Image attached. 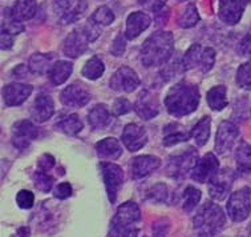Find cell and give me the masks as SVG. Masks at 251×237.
Segmentation results:
<instances>
[{"label":"cell","instance_id":"cell-8","mask_svg":"<svg viewBox=\"0 0 251 237\" xmlns=\"http://www.w3.org/2000/svg\"><path fill=\"white\" fill-rule=\"evenodd\" d=\"M141 220V210L134 201H126L119 207L110 223V228H133Z\"/></svg>","mask_w":251,"mask_h":237},{"label":"cell","instance_id":"cell-10","mask_svg":"<svg viewBox=\"0 0 251 237\" xmlns=\"http://www.w3.org/2000/svg\"><path fill=\"white\" fill-rule=\"evenodd\" d=\"M60 100L69 108H81L91 100V92L81 83H73L60 93Z\"/></svg>","mask_w":251,"mask_h":237},{"label":"cell","instance_id":"cell-1","mask_svg":"<svg viewBox=\"0 0 251 237\" xmlns=\"http://www.w3.org/2000/svg\"><path fill=\"white\" fill-rule=\"evenodd\" d=\"M174 37L172 32L158 31L142 44L141 61L145 67H158L168 63L173 55Z\"/></svg>","mask_w":251,"mask_h":237},{"label":"cell","instance_id":"cell-11","mask_svg":"<svg viewBox=\"0 0 251 237\" xmlns=\"http://www.w3.org/2000/svg\"><path fill=\"white\" fill-rule=\"evenodd\" d=\"M238 136H239V131L235 124L231 121H222L219 124L218 132L215 137V152L218 155L227 153L235 146Z\"/></svg>","mask_w":251,"mask_h":237},{"label":"cell","instance_id":"cell-15","mask_svg":"<svg viewBox=\"0 0 251 237\" xmlns=\"http://www.w3.org/2000/svg\"><path fill=\"white\" fill-rule=\"evenodd\" d=\"M138 86H140V79L137 73L125 65L117 69L110 79V88L113 91L133 92Z\"/></svg>","mask_w":251,"mask_h":237},{"label":"cell","instance_id":"cell-37","mask_svg":"<svg viewBox=\"0 0 251 237\" xmlns=\"http://www.w3.org/2000/svg\"><path fill=\"white\" fill-rule=\"evenodd\" d=\"M92 22H95L99 26H109L114 22V14L112 12V9L106 5H101L99 8L92 14L89 18Z\"/></svg>","mask_w":251,"mask_h":237},{"label":"cell","instance_id":"cell-45","mask_svg":"<svg viewBox=\"0 0 251 237\" xmlns=\"http://www.w3.org/2000/svg\"><path fill=\"white\" fill-rule=\"evenodd\" d=\"M132 110V104L128 99L125 97H119L117 100H114L113 103V114L116 116H121V115H125L130 112Z\"/></svg>","mask_w":251,"mask_h":237},{"label":"cell","instance_id":"cell-25","mask_svg":"<svg viewBox=\"0 0 251 237\" xmlns=\"http://www.w3.org/2000/svg\"><path fill=\"white\" fill-rule=\"evenodd\" d=\"M192 133H189L185 128L178 123H172L164 128V146L173 147L178 143L186 142Z\"/></svg>","mask_w":251,"mask_h":237},{"label":"cell","instance_id":"cell-2","mask_svg":"<svg viewBox=\"0 0 251 237\" xmlns=\"http://www.w3.org/2000/svg\"><path fill=\"white\" fill-rule=\"evenodd\" d=\"M200 104V91L197 86L189 83H178L170 88L165 99L166 110L172 116L181 118L192 114Z\"/></svg>","mask_w":251,"mask_h":237},{"label":"cell","instance_id":"cell-16","mask_svg":"<svg viewBox=\"0 0 251 237\" xmlns=\"http://www.w3.org/2000/svg\"><path fill=\"white\" fill-rule=\"evenodd\" d=\"M88 43H91V39L88 36L84 27L75 30L68 35L64 43V54L68 58H78L88 50Z\"/></svg>","mask_w":251,"mask_h":237},{"label":"cell","instance_id":"cell-22","mask_svg":"<svg viewBox=\"0 0 251 237\" xmlns=\"http://www.w3.org/2000/svg\"><path fill=\"white\" fill-rule=\"evenodd\" d=\"M151 19L145 12H132L126 19V28H125V36L129 40H133L142 33V32L151 27Z\"/></svg>","mask_w":251,"mask_h":237},{"label":"cell","instance_id":"cell-36","mask_svg":"<svg viewBox=\"0 0 251 237\" xmlns=\"http://www.w3.org/2000/svg\"><path fill=\"white\" fill-rule=\"evenodd\" d=\"M202 193L200 189H197L196 187L193 185H187L185 188V191L182 192V208L183 210L186 212H192L197 206L198 203L201 201Z\"/></svg>","mask_w":251,"mask_h":237},{"label":"cell","instance_id":"cell-14","mask_svg":"<svg viewBox=\"0 0 251 237\" xmlns=\"http://www.w3.org/2000/svg\"><path fill=\"white\" fill-rule=\"evenodd\" d=\"M247 5V0H219V19L227 26L239 23Z\"/></svg>","mask_w":251,"mask_h":237},{"label":"cell","instance_id":"cell-28","mask_svg":"<svg viewBox=\"0 0 251 237\" xmlns=\"http://www.w3.org/2000/svg\"><path fill=\"white\" fill-rule=\"evenodd\" d=\"M73 65L72 63L69 61H65V60H59L53 64V67L50 69L48 72V78H50V82L53 84V86H60L68 80V78L72 73Z\"/></svg>","mask_w":251,"mask_h":237},{"label":"cell","instance_id":"cell-4","mask_svg":"<svg viewBox=\"0 0 251 237\" xmlns=\"http://www.w3.org/2000/svg\"><path fill=\"white\" fill-rule=\"evenodd\" d=\"M226 210L230 219L234 223H241L249 217L251 212V189L249 187H243L238 189L228 199Z\"/></svg>","mask_w":251,"mask_h":237},{"label":"cell","instance_id":"cell-19","mask_svg":"<svg viewBox=\"0 0 251 237\" xmlns=\"http://www.w3.org/2000/svg\"><path fill=\"white\" fill-rule=\"evenodd\" d=\"M32 86L23 84V83H12V84L5 86L3 88V99H4L5 105L16 107V105L23 104L32 93Z\"/></svg>","mask_w":251,"mask_h":237},{"label":"cell","instance_id":"cell-17","mask_svg":"<svg viewBox=\"0 0 251 237\" xmlns=\"http://www.w3.org/2000/svg\"><path fill=\"white\" fill-rule=\"evenodd\" d=\"M134 111L136 114L144 120H151L160 114V104L157 95L151 91H142L138 96L137 101L134 103Z\"/></svg>","mask_w":251,"mask_h":237},{"label":"cell","instance_id":"cell-6","mask_svg":"<svg viewBox=\"0 0 251 237\" xmlns=\"http://www.w3.org/2000/svg\"><path fill=\"white\" fill-rule=\"evenodd\" d=\"M53 8L57 18L63 24L77 22L87 11V0H55Z\"/></svg>","mask_w":251,"mask_h":237},{"label":"cell","instance_id":"cell-52","mask_svg":"<svg viewBox=\"0 0 251 237\" xmlns=\"http://www.w3.org/2000/svg\"><path fill=\"white\" fill-rule=\"evenodd\" d=\"M0 46H1V50H9L14 46V36L7 32H1V44Z\"/></svg>","mask_w":251,"mask_h":237},{"label":"cell","instance_id":"cell-35","mask_svg":"<svg viewBox=\"0 0 251 237\" xmlns=\"http://www.w3.org/2000/svg\"><path fill=\"white\" fill-rule=\"evenodd\" d=\"M56 128L69 136H73V135H77L82 129V121L77 115H69L56 124Z\"/></svg>","mask_w":251,"mask_h":237},{"label":"cell","instance_id":"cell-50","mask_svg":"<svg viewBox=\"0 0 251 237\" xmlns=\"http://www.w3.org/2000/svg\"><path fill=\"white\" fill-rule=\"evenodd\" d=\"M37 167H39V171H43V172L50 171L55 167V157L50 153H44L37 161Z\"/></svg>","mask_w":251,"mask_h":237},{"label":"cell","instance_id":"cell-57","mask_svg":"<svg viewBox=\"0 0 251 237\" xmlns=\"http://www.w3.org/2000/svg\"><path fill=\"white\" fill-rule=\"evenodd\" d=\"M250 237H251V235H250Z\"/></svg>","mask_w":251,"mask_h":237},{"label":"cell","instance_id":"cell-30","mask_svg":"<svg viewBox=\"0 0 251 237\" xmlns=\"http://www.w3.org/2000/svg\"><path fill=\"white\" fill-rule=\"evenodd\" d=\"M210 124L211 118L209 116H203V118L198 121V123L193 127L192 129V137L198 147H203L210 137Z\"/></svg>","mask_w":251,"mask_h":237},{"label":"cell","instance_id":"cell-5","mask_svg":"<svg viewBox=\"0 0 251 237\" xmlns=\"http://www.w3.org/2000/svg\"><path fill=\"white\" fill-rule=\"evenodd\" d=\"M197 161H198L197 150L187 148L182 153L170 157L166 164V175L177 180L185 178L194 169Z\"/></svg>","mask_w":251,"mask_h":237},{"label":"cell","instance_id":"cell-54","mask_svg":"<svg viewBox=\"0 0 251 237\" xmlns=\"http://www.w3.org/2000/svg\"><path fill=\"white\" fill-rule=\"evenodd\" d=\"M18 235L19 237H29L31 236V231L28 227H23V228L18 229Z\"/></svg>","mask_w":251,"mask_h":237},{"label":"cell","instance_id":"cell-31","mask_svg":"<svg viewBox=\"0 0 251 237\" xmlns=\"http://www.w3.org/2000/svg\"><path fill=\"white\" fill-rule=\"evenodd\" d=\"M227 89L225 86H217V87L211 88L210 91L207 92L206 99H207V104L210 105L213 111H221L227 107V97H226Z\"/></svg>","mask_w":251,"mask_h":237},{"label":"cell","instance_id":"cell-27","mask_svg":"<svg viewBox=\"0 0 251 237\" xmlns=\"http://www.w3.org/2000/svg\"><path fill=\"white\" fill-rule=\"evenodd\" d=\"M56 54H35L29 59L31 72L37 75H44L50 72V69L56 63Z\"/></svg>","mask_w":251,"mask_h":237},{"label":"cell","instance_id":"cell-55","mask_svg":"<svg viewBox=\"0 0 251 237\" xmlns=\"http://www.w3.org/2000/svg\"><path fill=\"white\" fill-rule=\"evenodd\" d=\"M181 1H186V0H181Z\"/></svg>","mask_w":251,"mask_h":237},{"label":"cell","instance_id":"cell-53","mask_svg":"<svg viewBox=\"0 0 251 237\" xmlns=\"http://www.w3.org/2000/svg\"><path fill=\"white\" fill-rule=\"evenodd\" d=\"M15 78H27V68L23 65H19L18 68L14 71Z\"/></svg>","mask_w":251,"mask_h":237},{"label":"cell","instance_id":"cell-42","mask_svg":"<svg viewBox=\"0 0 251 237\" xmlns=\"http://www.w3.org/2000/svg\"><path fill=\"white\" fill-rule=\"evenodd\" d=\"M16 203L22 209H31L35 204V196L31 191L28 189H22L16 196Z\"/></svg>","mask_w":251,"mask_h":237},{"label":"cell","instance_id":"cell-13","mask_svg":"<svg viewBox=\"0 0 251 237\" xmlns=\"http://www.w3.org/2000/svg\"><path fill=\"white\" fill-rule=\"evenodd\" d=\"M219 171V161L214 153H206L201 160L197 161L196 167L192 171V178L197 182H209Z\"/></svg>","mask_w":251,"mask_h":237},{"label":"cell","instance_id":"cell-20","mask_svg":"<svg viewBox=\"0 0 251 237\" xmlns=\"http://www.w3.org/2000/svg\"><path fill=\"white\" fill-rule=\"evenodd\" d=\"M123 143L130 152L141 149L148 143V133L145 128L138 124H128L123 132Z\"/></svg>","mask_w":251,"mask_h":237},{"label":"cell","instance_id":"cell-34","mask_svg":"<svg viewBox=\"0 0 251 237\" xmlns=\"http://www.w3.org/2000/svg\"><path fill=\"white\" fill-rule=\"evenodd\" d=\"M202 51H203V47L201 44H193L185 52V55L182 56V64L185 71H189V69L193 68H200Z\"/></svg>","mask_w":251,"mask_h":237},{"label":"cell","instance_id":"cell-47","mask_svg":"<svg viewBox=\"0 0 251 237\" xmlns=\"http://www.w3.org/2000/svg\"><path fill=\"white\" fill-rule=\"evenodd\" d=\"M53 195L60 200H65L72 195V185L69 182H60L59 185H56Z\"/></svg>","mask_w":251,"mask_h":237},{"label":"cell","instance_id":"cell-44","mask_svg":"<svg viewBox=\"0 0 251 237\" xmlns=\"http://www.w3.org/2000/svg\"><path fill=\"white\" fill-rule=\"evenodd\" d=\"M126 48V36L123 33H119L116 39H114L112 48H110V54L113 56H123Z\"/></svg>","mask_w":251,"mask_h":237},{"label":"cell","instance_id":"cell-48","mask_svg":"<svg viewBox=\"0 0 251 237\" xmlns=\"http://www.w3.org/2000/svg\"><path fill=\"white\" fill-rule=\"evenodd\" d=\"M138 3L151 12H158L165 7L166 0H138Z\"/></svg>","mask_w":251,"mask_h":237},{"label":"cell","instance_id":"cell-56","mask_svg":"<svg viewBox=\"0 0 251 237\" xmlns=\"http://www.w3.org/2000/svg\"><path fill=\"white\" fill-rule=\"evenodd\" d=\"M247 1H251V0H247Z\"/></svg>","mask_w":251,"mask_h":237},{"label":"cell","instance_id":"cell-40","mask_svg":"<svg viewBox=\"0 0 251 237\" xmlns=\"http://www.w3.org/2000/svg\"><path fill=\"white\" fill-rule=\"evenodd\" d=\"M215 61V51L210 47H205L202 51L201 56V63H200V71L203 73L209 72Z\"/></svg>","mask_w":251,"mask_h":237},{"label":"cell","instance_id":"cell-39","mask_svg":"<svg viewBox=\"0 0 251 237\" xmlns=\"http://www.w3.org/2000/svg\"><path fill=\"white\" fill-rule=\"evenodd\" d=\"M33 181H35V185L39 191L50 192L52 188H53V184H55V178L50 176L47 172H43V171H37L33 175Z\"/></svg>","mask_w":251,"mask_h":237},{"label":"cell","instance_id":"cell-29","mask_svg":"<svg viewBox=\"0 0 251 237\" xmlns=\"http://www.w3.org/2000/svg\"><path fill=\"white\" fill-rule=\"evenodd\" d=\"M235 161L239 174H251V146L246 142H241L235 150Z\"/></svg>","mask_w":251,"mask_h":237},{"label":"cell","instance_id":"cell-38","mask_svg":"<svg viewBox=\"0 0 251 237\" xmlns=\"http://www.w3.org/2000/svg\"><path fill=\"white\" fill-rule=\"evenodd\" d=\"M237 84L243 89H251V59L238 68Z\"/></svg>","mask_w":251,"mask_h":237},{"label":"cell","instance_id":"cell-26","mask_svg":"<svg viewBox=\"0 0 251 237\" xmlns=\"http://www.w3.org/2000/svg\"><path fill=\"white\" fill-rule=\"evenodd\" d=\"M110 112L105 104L95 105L89 114H88V121L91 124L93 129H104L109 125L110 123Z\"/></svg>","mask_w":251,"mask_h":237},{"label":"cell","instance_id":"cell-41","mask_svg":"<svg viewBox=\"0 0 251 237\" xmlns=\"http://www.w3.org/2000/svg\"><path fill=\"white\" fill-rule=\"evenodd\" d=\"M24 31V26L20 22H16L12 18H9L8 15L4 14V22L1 24V32H7L9 35H19L20 32Z\"/></svg>","mask_w":251,"mask_h":237},{"label":"cell","instance_id":"cell-9","mask_svg":"<svg viewBox=\"0 0 251 237\" xmlns=\"http://www.w3.org/2000/svg\"><path fill=\"white\" fill-rule=\"evenodd\" d=\"M100 169L104 182H105L106 192H108V197H109L110 203L113 204L117 197V192L119 188L124 181V172L121 167L113 164V163H100Z\"/></svg>","mask_w":251,"mask_h":237},{"label":"cell","instance_id":"cell-51","mask_svg":"<svg viewBox=\"0 0 251 237\" xmlns=\"http://www.w3.org/2000/svg\"><path fill=\"white\" fill-rule=\"evenodd\" d=\"M238 54L242 56L251 55V35H247L238 44Z\"/></svg>","mask_w":251,"mask_h":237},{"label":"cell","instance_id":"cell-32","mask_svg":"<svg viewBox=\"0 0 251 237\" xmlns=\"http://www.w3.org/2000/svg\"><path fill=\"white\" fill-rule=\"evenodd\" d=\"M200 22V14L197 11V7L193 3L187 4L181 11V14L177 16V23L182 28H192Z\"/></svg>","mask_w":251,"mask_h":237},{"label":"cell","instance_id":"cell-43","mask_svg":"<svg viewBox=\"0 0 251 237\" xmlns=\"http://www.w3.org/2000/svg\"><path fill=\"white\" fill-rule=\"evenodd\" d=\"M149 199L154 201H158V203H164L168 199V188L165 184H155L154 187L151 188L149 191Z\"/></svg>","mask_w":251,"mask_h":237},{"label":"cell","instance_id":"cell-7","mask_svg":"<svg viewBox=\"0 0 251 237\" xmlns=\"http://www.w3.org/2000/svg\"><path fill=\"white\" fill-rule=\"evenodd\" d=\"M234 178H235V175L230 168L218 171V174L207 184V189H209V195L211 199L217 201L225 200L231 191Z\"/></svg>","mask_w":251,"mask_h":237},{"label":"cell","instance_id":"cell-33","mask_svg":"<svg viewBox=\"0 0 251 237\" xmlns=\"http://www.w3.org/2000/svg\"><path fill=\"white\" fill-rule=\"evenodd\" d=\"M104 69H105V67H104V63L101 61L100 58L93 56L82 67L81 73L84 78L89 79V80H97L102 76Z\"/></svg>","mask_w":251,"mask_h":237},{"label":"cell","instance_id":"cell-18","mask_svg":"<svg viewBox=\"0 0 251 237\" xmlns=\"http://www.w3.org/2000/svg\"><path fill=\"white\" fill-rule=\"evenodd\" d=\"M161 160L155 156L151 155H144L134 157L129 164V171H130V176L134 180L142 178L151 174L153 171L157 168H160Z\"/></svg>","mask_w":251,"mask_h":237},{"label":"cell","instance_id":"cell-12","mask_svg":"<svg viewBox=\"0 0 251 237\" xmlns=\"http://www.w3.org/2000/svg\"><path fill=\"white\" fill-rule=\"evenodd\" d=\"M39 135V128L29 120H20L12 127V143L19 149H25L31 146Z\"/></svg>","mask_w":251,"mask_h":237},{"label":"cell","instance_id":"cell-21","mask_svg":"<svg viewBox=\"0 0 251 237\" xmlns=\"http://www.w3.org/2000/svg\"><path fill=\"white\" fill-rule=\"evenodd\" d=\"M55 114V101L47 93H39L36 99L33 101L32 118L37 123H44L47 120L52 118V115Z\"/></svg>","mask_w":251,"mask_h":237},{"label":"cell","instance_id":"cell-24","mask_svg":"<svg viewBox=\"0 0 251 237\" xmlns=\"http://www.w3.org/2000/svg\"><path fill=\"white\" fill-rule=\"evenodd\" d=\"M96 152L97 155L102 157V159H109V160H116L119 159L121 153H123V148L121 144L119 143L117 139L114 137H106L102 139L100 142L97 143L96 146Z\"/></svg>","mask_w":251,"mask_h":237},{"label":"cell","instance_id":"cell-49","mask_svg":"<svg viewBox=\"0 0 251 237\" xmlns=\"http://www.w3.org/2000/svg\"><path fill=\"white\" fill-rule=\"evenodd\" d=\"M169 221L166 219L158 220L157 223H154L153 225V235L155 237H165L169 232Z\"/></svg>","mask_w":251,"mask_h":237},{"label":"cell","instance_id":"cell-23","mask_svg":"<svg viewBox=\"0 0 251 237\" xmlns=\"http://www.w3.org/2000/svg\"><path fill=\"white\" fill-rule=\"evenodd\" d=\"M36 9L37 0H18L5 14L8 15L9 18L22 23V22L32 19L33 15L36 14Z\"/></svg>","mask_w":251,"mask_h":237},{"label":"cell","instance_id":"cell-46","mask_svg":"<svg viewBox=\"0 0 251 237\" xmlns=\"http://www.w3.org/2000/svg\"><path fill=\"white\" fill-rule=\"evenodd\" d=\"M138 228H110L109 237H137Z\"/></svg>","mask_w":251,"mask_h":237},{"label":"cell","instance_id":"cell-3","mask_svg":"<svg viewBox=\"0 0 251 237\" xmlns=\"http://www.w3.org/2000/svg\"><path fill=\"white\" fill-rule=\"evenodd\" d=\"M226 225V216L222 208L213 201H205L193 219V228L197 237L217 236Z\"/></svg>","mask_w":251,"mask_h":237}]
</instances>
